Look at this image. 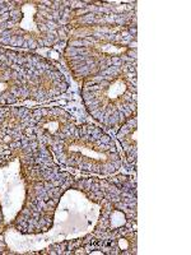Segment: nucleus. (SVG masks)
<instances>
[{"mask_svg":"<svg viewBox=\"0 0 191 255\" xmlns=\"http://www.w3.org/2000/svg\"><path fill=\"white\" fill-rule=\"evenodd\" d=\"M45 129H47L48 131H51V133H55L57 130V128H59V122L57 121H52V122H47V124L43 125Z\"/></svg>","mask_w":191,"mask_h":255,"instance_id":"nucleus-3","label":"nucleus"},{"mask_svg":"<svg viewBox=\"0 0 191 255\" xmlns=\"http://www.w3.org/2000/svg\"><path fill=\"white\" fill-rule=\"evenodd\" d=\"M125 91H126V86H125V83H124V81L117 79V81H115L112 84H111L110 89L107 91V96L111 100H115V98H117L120 95H122Z\"/></svg>","mask_w":191,"mask_h":255,"instance_id":"nucleus-1","label":"nucleus"},{"mask_svg":"<svg viewBox=\"0 0 191 255\" xmlns=\"http://www.w3.org/2000/svg\"><path fill=\"white\" fill-rule=\"evenodd\" d=\"M33 8H34L33 5H29V13L22 9L24 13V18L20 22V27L27 31H37V28L34 27V23H33V13L36 12V10H33Z\"/></svg>","mask_w":191,"mask_h":255,"instance_id":"nucleus-2","label":"nucleus"},{"mask_svg":"<svg viewBox=\"0 0 191 255\" xmlns=\"http://www.w3.org/2000/svg\"><path fill=\"white\" fill-rule=\"evenodd\" d=\"M119 246H120V248H121L122 250H126V249L129 248V244H127L126 240H122V239H121V240L119 241Z\"/></svg>","mask_w":191,"mask_h":255,"instance_id":"nucleus-4","label":"nucleus"}]
</instances>
